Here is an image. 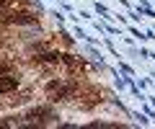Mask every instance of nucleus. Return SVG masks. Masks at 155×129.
I'll list each match as a JSON object with an SVG mask.
<instances>
[{
	"instance_id": "f257e3e1",
	"label": "nucleus",
	"mask_w": 155,
	"mask_h": 129,
	"mask_svg": "<svg viewBox=\"0 0 155 129\" xmlns=\"http://www.w3.org/2000/svg\"><path fill=\"white\" fill-rule=\"evenodd\" d=\"M47 93L54 95L57 101H62V98H67V95L72 93V85H65V83H49V85H47Z\"/></svg>"
},
{
	"instance_id": "f03ea898",
	"label": "nucleus",
	"mask_w": 155,
	"mask_h": 129,
	"mask_svg": "<svg viewBox=\"0 0 155 129\" xmlns=\"http://www.w3.org/2000/svg\"><path fill=\"white\" fill-rule=\"evenodd\" d=\"M16 85H18V78H13V75H0V93H8Z\"/></svg>"
}]
</instances>
